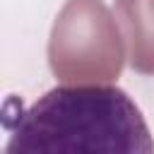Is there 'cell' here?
<instances>
[{"mask_svg": "<svg viewBox=\"0 0 154 154\" xmlns=\"http://www.w3.org/2000/svg\"><path fill=\"white\" fill-rule=\"evenodd\" d=\"M5 154H154V137L125 89L58 84L19 111Z\"/></svg>", "mask_w": 154, "mask_h": 154, "instance_id": "1", "label": "cell"}, {"mask_svg": "<svg viewBox=\"0 0 154 154\" xmlns=\"http://www.w3.org/2000/svg\"><path fill=\"white\" fill-rule=\"evenodd\" d=\"M113 10L128 41L130 65L142 75H154V0H116Z\"/></svg>", "mask_w": 154, "mask_h": 154, "instance_id": "2", "label": "cell"}]
</instances>
